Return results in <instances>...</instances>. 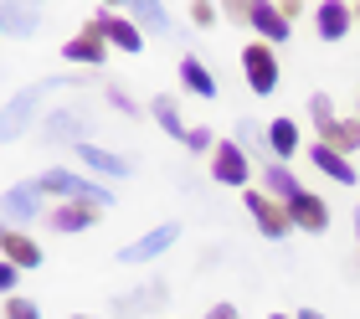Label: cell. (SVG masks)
I'll return each instance as SVG.
<instances>
[{"instance_id": "1", "label": "cell", "mask_w": 360, "mask_h": 319, "mask_svg": "<svg viewBox=\"0 0 360 319\" xmlns=\"http://www.w3.org/2000/svg\"><path fill=\"white\" fill-rule=\"evenodd\" d=\"M57 82L62 77H46V82H31L15 98H6V108H0V144H15L31 124H41V104L57 93Z\"/></svg>"}, {"instance_id": "2", "label": "cell", "mask_w": 360, "mask_h": 319, "mask_svg": "<svg viewBox=\"0 0 360 319\" xmlns=\"http://www.w3.org/2000/svg\"><path fill=\"white\" fill-rule=\"evenodd\" d=\"M31 186H37L41 196H57V201H93V206H103V211L113 206V191H108V186H98V180H83L77 170H57V165H52L46 175H37Z\"/></svg>"}, {"instance_id": "3", "label": "cell", "mask_w": 360, "mask_h": 319, "mask_svg": "<svg viewBox=\"0 0 360 319\" xmlns=\"http://www.w3.org/2000/svg\"><path fill=\"white\" fill-rule=\"evenodd\" d=\"M221 11L232 15V21L252 26V31H257V42H268V46H273V42H288V21L278 15L273 0H226Z\"/></svg>"}, {"instance_id": "4", "label": "cell", "mask_w": 360, "mask_h": 319, "mask_svg": "<svg viewBox=\"0 0 360 319\" xmlns=\"http://www.w3.org/2000/svg\"><path fill=\"white\" fill-rule=\"evenodd\" d=\"M88 31H98V37H103V46H119V52H129V57H139V52H144V31L129 21L124 11L98 6V11L88 15Z\"/></svg>"}, {"instance_id": "5", "label": "cell", "mask_w": 360, "mask_h": 319, "mask_svg": "<svg viewBox=\"0 0 360 319\" xmlns=\"http://www.w3.org/2000/svg\"><path fill=\"white\" fill-rule=\"evenodd\" d=\"M242 73H248V88L252 93H278V77H283V67H278V52L268 42H248L242 46Z\"/></svg>"}, {"instance_id": "6", "label": "cell", "mask_w": 360, "mask_h": 319, "mask_svg": "<svg viewBox=\"0 0 360 319\" xmlns=\"http://www.w3.org/2000/svg\"><path fill=\"white\" fill-rule=\"evenodd\" d=\"M242 206H248V216L257 222V232H263V237H273V242H283L288 232H293V222H288V211H283V201H273V196H263L257 186H248V191H242Z\"/></svg>"}, {"instance_id": "7", "label": "cell", "mask_w": 360, "mask_h": 319, "mask_svg": "<svg viewBox=\"0 0 360 319\" xmlns=\"http://www.w3.org/2000/svg\"><path fill=\"white\" fill-rule=\"evenodd\" d=\"M175 242H180V222H160L155 232H144V237H134L129 247H119V263H124V268H134V263H155V258H165Z\"/></svg>"}, {"instance_id": "8", "label": "cell", "mask_w": 360, "mask_h": 319, "mask_svg": "<svg viewBox=\"0 0 360 319\" xmlns=\"http://www.w3.org/2000/svg\"><path fill=\"white\" fill-rule=\"evenodd\" d=\"M211 175L221 180V186H252V160L242 155L237 139H217V149H211Z\"/></svg>"}, {"instance_id": "9", "label": "cell", "mask_w": 360, "mask_h": 319, "mask_svg": "<svg viewBox=\"0 0 360 319\" xmlns=\"http://www.w3.org/2000/svg\"><path fill=\"white\" fill-rule=\"evenodd\" d=\"M0 216H6V227H15V232H21L26 222H37V216H46V206H41V191L31 186V180H21V186H11L6 196H0Z\"/></svg>"}, {"instance_id": "10", "label": "cell", "mask_w": 360, "mask_h": 319, "mask_svg": "<svg viewBox=\"0 0 360 319\" xmlns=\"http://www.w3.org/2000/svg\"><path fill=\"white\" fill-rule=\"evenodd\" d=\"M72 155L83 160V165H88L93 175H103V180H129V175H134V160H129V155H113V149L93 144V139L72 144Z\"/></svg>"}, {"instance_id": "11", "label": "cell", "mask_w": 360, "mask_h": 319, "mask_svg": "<svg viewBox=\"0 0 360 319\" xmlns=\"http://www.w3.org/2000/svg\"><path fill=\"white\" fill-rule=\"evenodd\" d=\"M283 211H288V222L304 227V232H330V201L314 196V191H299Z\"/></svg>"}, {"instance_id": "12", "label": "cell", "mask_w": 360, "mask_h": 319, "mask_svg": "<svg viewBox=\"0 0 360 319\" xmlns=\"http://www.w3.org/2000/svg\"><path fill=\"white\" fill-rule=\"evenodd\" d=\"M98 216H103V206H93V201H62V206L46 211V227L52 232H88Z\"/></svg>"}, {"instance_id": "13", "label": "cell", "mask_w": 360, "mask_h": 319, "mask_svg": "<svg viewBox=\"0 0 360 319\" xmlns=\"http://www.w3.org/2000/svg\"><path fill=\"white\" fill-rule=\"evenodd\" d=\"M350 26H355V11L345 6V0H319V11H314V31L324 42H345L350 37Z\"/></svg>"}, {"instance_id": "14", "label": "cell", "mask_w": 360, "mask_h": 319, "mask_svg": "<svg viewBox=\"0 0 360 319\" xmlns=\"http://www.w3.org/2000/svg\"><path fill=\"white\" fill-rule=\"evenodd\" d=\"M41 144H83V119H77L72 108H52L41 113Z\"/></svg>"}, {"instance_id": "15", "label": "cell", "mask_w": 360, "mask_h": 319, "mask_svg": "<svg viewBox=\"0 0 360 319\" xmlns=\"http://www.w3.org/2000/svg\"><path fill=\"white\" fill-rule=\"evenodd\" d=\"M0 258H6L11 268H21V273H31V268H41V247L31 242L26 232L6 227V232H0Z\"/></svg>"}, {"instance_id": "16", "label": "cell", "mask_w": 360, "mask_h": 319, "mask_svg": "<svg viewBox=\"0 0 360 319\" xmlns=\"http://www.w3.org/2000/svg\"><path fill=\"white\" fill-rule=\"evenodd\" d=\"M124 15H129L139 31H155V37H170V31H175L170 11L160 6V0H124Z\"/></svg>"}, {"instance_id": "17", "label": "cell", "mask_w": 360, "mask_h": 319, "mask_svg": "<svg viewBox=\"0 0 360 319\" xmlns=\"http://www.w3.org/2000/svg\"><path fill=\"white\" fill-rule=\"evenodd\" d=\"M62 57L77 62V67H103V62H108V46H103V37H98V31L83 26L72 42H62Z\"/></svg>"}, {"instance_id": "18", "label": "cell", "mask_w": 360, "mask_h": 319, "mask_svg": "<svg viewBox=\"0 0 360 319\" xmlns=\"http://www.w3.org/2000/svg\"><path fill=\"white\" fill-rule=\"evenodd\" d=\"M309 160H314V165H319V170H324V175H330V180H335V186H355V180H360V170H355V165H350L345 155H335V149H330V144H319V139H314V144H309Z\"/></svg>"}, {"instance_id": "19", "label": "cell", "mask_w": 360, "mask_h": 319, "mask_svg": "<svg viewBox=\"0 0 360 319\" xmlns=\"http://www.w3.org/2000/svg\"><path fill=\"white\" fill-rule=\"evenodd\" d=\"M319 144H330L335 155H345L350 160V149H360V119H335L330 124H319Z\"/></svg>"}, {"instance_id": "20", "label": "cell", "mask_w": 360, "mask_h": 319, "mask_svg": "<svg viewBox=\"0 0 360 319\" xmlns=\"http://www.w3.org/2000/svg\"><path fill=\"white\" fill-rule=\"evenodd\" d=\"M180 88L195 93V98H217V77H211V67L195 57V52L180 57Z\"/></svg>"}, {"instance_id": "21", "label": "cell", "mask_w": 360, "mask_h": 319, "mask_svg": "<svg viewBox=\"0 0 360 319\" xmlns=\"http://www.w3.org/2000/svg\"><path fill=\"white\" fill-rule=\"evenodd\" d=\"M299 144H304V134H299V124H293V119H273V124H268V149H273L278 165H288L293 155H299Z\"/></svg>"}, {"instance_id": "22", "label": "cell", "mask_w": 360, "mask_h": 319, "mask_svg": "<svg viewBox=\"0 0 360 319\" xmlns=\"http://www.w3.org/2000/svg\"><path fill=\"white\" fill-rule=\"evenodd\" d=\"M237 144L242 155H248L252 165H273V149H268V129L257 119H237Z\"/></svg>"}, {"instance_id": "23", "label": "cell", "mask_w": 360, "mask_h": 319, "mask_svg": "<svg viewBox=\"0 0 360 319\" xmlns=\"http://www.w3.org/2000/svg\"><path fill=\"white\" fill-rule=\"evenodd\" d=\"M299 191H304V186H299V175H293L288 165H278V160L263 165V196H273V201H283V206H288Z\"/></svg>"}, {"instance_id": "24", "label": "cell", "mask_w": 360, "mask_h": 319, "mask_svg": "<svg viewBox=\"0 0 360 319\" xmlns=\"http://www.w3.org/2000/svg\"><path fill=\"white\" fill-rule=\"evenodd\" d=\"M37 26H41V11H37V6H21V0H6V6H0V31L31 37Z\"/></svg>"}, {"instance_id": "25", "label": "cell", "mask_w": 360, "mask_h": 319, "mask_svg": "<svg viewBox=\"0 0 360 319\" xmlns=\"http://www.w3.org/2000/svg\"><path fill=\"white\" fill-rule=\"evenodd\" d=\"M150 113H155V124H160V129H165V134H170V139H180V144H186V134H191V124H186V119H180V104H175V98H170V93H160V98H155V104H150Z\"/></svg>"}, {"instance_id": "26", "label": "cell", "mask_w": 360, "mask_h": 319, "mask_svg": "<svg viewBox=\"0 0 360 319\" xmlns=\"http://www.w3.org/2000/svg\"><path fill=\"white\" fill-rule=\"evenodd\" d=\"M155 304H165V283H150V294H134V299H113V314H144Z\"/></svg>"}, {"instance_id": "27", "label": "cell", "mask_w": 360, "mask_h": 319, "mask_svg": "<svg viewBox=\"0 0 360 319\" xmlns=\"http://www.w3.org/2000/svg\"><path fill=\"white\" fill-rule=\"evenodd\" d=\"M0 319H41V309H37V299H21V294H11L6 304H0Z\"/></svg>"}, {"instance_id": "28", "label": "cell", "mask_w": 360, "mask_h": 319, "mask_svg": "<svg viewBox=\"0 0 360 319\" xmlns=\"http://www.w3.org/2000/svg\"><path fill=\"white\" fill-rule=\"evenodd\" d=\"M103 98H108V104L124 113V119H139V104H134V98H129V93L119 88V82H108V88H103Z\"/></svg>"}, {"instance_id": "29", "label": "cell", "mask_w": 360, "mask_h": 319, "mask_svg": "<svg viewBox=\"0 0 360 319\" xmlns=\"http://www.w3.org/2000/svg\"><path fill=\"white\" fill-rule=\"evenodd\" d=\"M186 149H191V155H211V149H217V134H211L206 124H195V129L186 134Z\"/></svg>"}, {"instance_id": "30", "label": "cell", "mask_w": 360, "mask_h": 319, "mask_svg": "<svg viewBox=\"0 0 360 319\" xmlns=\"http://www.w3.org/2000/svg\"><path fill=\"white\" fill-rule=\"evenodd\" d=\"M309 119H314V129L330 124V119H335V98H330V93H314V98H309Z\"/></svg>"}, {"instance_id": "31", "label": "cell", "mask_w": 360, "mask_h": 319, "mask_svg": "<svg viewBox=\"0 0 360 319\" xmlns=\"http://www.w3.org/2000/svg\"><path fill=\"white\" fill-rule=\"evenodd\" d=\"M15 283H21V268H11L6 258H0V299H11V294H15Z\"/></svg>"}, {"instance_id": "32", "label": "cell", "mask_w": 360, "mask_h": 319, "mask_svg": "<svg viewBox=\"0 0 360 319\" xmlns=\"http://www.w3.org/2000/svg\"><path fill=\"white\" fill-rule=\"evenodd\" d=\"M191 21H195V26H217V6H211V0H195V6H191Z\"/></svg>"}, {"instance_id": "33", "label": "cell", "mask_w": 360, "mask_h": 319, "mask_svg": "<svg viewBox=\"0 0 360 319\" xmlns=\"http://www.w3.org/2000/svg\"><path fill=\"white\" fill-rule=\"evenodd\" d=\"M206 319H242V314H237V304H211Z\"/></svg>"}, {"instance_id": "34", "label": "cell", "mask_w": 360, "mask_h": 319, "mask_svg": "<svg viewBox=\"0 0 360 319\" xmlns=\"http://www.w3.org/2000/svg\"><path fill=\"white\" fill-rule=\"evenodd\" d=\"M293 319H324L319 309H299V314H293Z\"/></svg>"}, {"instance_id": "35", "label": "cell", "mask_w": 360, "mask_h": 319, "mask_svg": "<svg viewBox=\"0 0 360 319\" xmlns=\"http://www.w3.org/2000/svg\"><path fill=\"white\" fill-rule=\"evenodd\" d=\"M355 237H360V211H355Z\"/></svg>"}, {"instance_id": "36", "label": "cell", "mask_w": 360, "mask_h": 319, "mask_svg": "<svg viewBox=\"0 0 360 319\" xmlns=\"http://www.w3.org/2000/svg\"><path fill=\"white\" fill-rule=\"evenodd\" d=\"M72 319H98V314H72Z\"/></svg>"}, {"instance_id": "37", "label": "cell", "mask_w": 360, "mask_h": 319, "mask_svg": "<svg viewBox=\"0 0 360 319\" xmlns=\"http://www.w3.org/2000/svg\"><path fill=\"white\" fill-rule=\"evenodd\" d=\"M268 319H293V314H268Z\"/></svg>"}, {"instance_id": "38", "label": "cell", "mask_w": 360, "mask_h": 319, "mask_svg": "<svg viewBox=\"0 0 360 319\" xmlns=\"http://www.w3.org/2000/svg\"><path fill=\"white\" fill-rule=\"evenodd\" d=\"M355 21H360V6H355Z\"/></svg>"}, {"instance_id": "39", "label": "cell", "mask_w": 360, "mask_h": 319, "mask_svg": "<svg viewBox=\"0 0 360 319\" xmlns=\"http://www.w3.org/2000/svg\"><path fill=\"white\" fill-rule=\"evenodd\" d=\"M0 232H6V222H0Z\"/></svg>"}]
</instances>
